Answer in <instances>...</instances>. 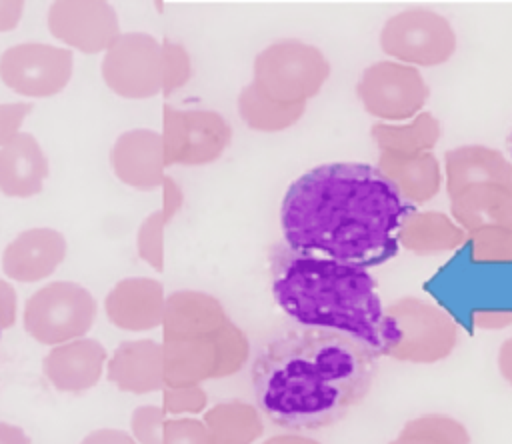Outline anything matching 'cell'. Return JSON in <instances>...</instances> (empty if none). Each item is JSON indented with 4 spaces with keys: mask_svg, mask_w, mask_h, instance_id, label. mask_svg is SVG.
I'll return each instance as SVG.
<instances>
[{
    "mask_svg": "<svg viewBox=\"0 0 512 444\" xmlns=\"http://www.w3.org/2000/svg\"><path fill=\"white\" fill-rule=\"evenodd\" d=\"M380 172L396 186L400 194L416 202L432 198L440 186L438 162L428 152H384L380 158Z\"/></svg>",
    "mask_w": 512,
    "mask_h": 444,
    "instance_id": "obj_21",
    "label": "cell"
},
{
    "mask_svg": "<svg viewBox=\"0 0 512 444\" xmlns=\"http://www.w3.org/2000/svg\"><path fill=\"white\" fill-rule=\"evenodd\" d=\"M78 444H138L128 430L122 428H96L90 430Z\"/></svg>",
    "mask_w": 512,
    "mask_h": 444,
    "instance_id": "obj_32",
    "label": "cell"
},
{
    "mask_svg": "<svg viewBox=\"0 0 512 444\" xmlns=\"http://www.w3.org/2000/svg\"><path fill=\"white\" fill-rule=\"evenodd\" d=\"M98 304L88 288L72 280H52L34 290L22 306L26 334L42 346L84 338L96 320Z\"/></svg>",
    "mask_w": 512,
    "mask_h": 444,
    "instance_id": "obj_5",
    "label": "cell"
},
{
    "mask_svg": "<svg viewBox=\"0 0 512 444\" xmlns=\"http://www.w3.org/2000/svg\"><path fill=\"white\" fill-rule=\"evenodd\" d=\"M468 432L446 416H422L404 426L392 444H468Z\"/></svg>",
    "mask_w": 512,
    "mask_h": 444,
    "instance_id": "obj_23",
    "label": "cell"
},
{
    "mask_svg": "<svg viewBox=\"0 0 512 444\" xmlns=\"http://www.w3.org/2000/svg\"><path fill=\"white\" fill-rule=\"evenodd\" d=\"M100 76L112 94L126 100L162 94L160 42L148 32H122L102 54Z\"/></svg>",
    "mask_w": 512,
    "mask_h": 444,
    "instance_id": "obj_9",
    "label": "cell"
},
{
    "mask_svg": "<svg viewBox=\"0 0 512 444\" xmlns=\"http://www.w3.org/2000/svg\"><path fill=\"white\" fill-rule=\"evenodd\" d=\"M246 352L248 344L232 322L210 334L162 340L164 388L200 386L204 380L228 376L242 368Z\"/></svg>",
    "mask_w": 512,
    "mask_h": 444,
    "instance_id": "obj_6",
    "label": "cell"
},
{
    "mask_svg": "<svg viewBox=\"0 0 512 444\" xmlns=\"http://www.w3.org/2000/svg\"><path fill=\"white\" fill-rule=\"evenodd\" d=\"M48 176V156L32 132L22 130L0 148V194L32 198L44 190Z\"/></svg>",
    "mask_w": 512,
    "mask_h": 444,
    "instance_id": "obj_19",
    "label": "cell"
},
{
    "mask_svg": "<svg viewBox=\"0 0 512 444\" xmlns=\"http://www.w3.org/2000/svg\"><path fill=\"white\" fill-rule=\"evenodd\" d=\"M264 444H270V442H264Z\"/></svg>",
    "mask_w": 512,
    "mask_h": 444,
    "instance_id": "obj_40",
    "label": "cell"
},
{
    "mask_svg": "<svg viewBox=\"0 0 512 444\" xmlns=\"http://www.w3.org/2000/svg\"><path fill=\"white\" fill-rule=\"evenodd\" d=\"M46 26L60 46L82 54H104L122 34L118 12L106 0H54Z\"/></svg>",
    "mask_w": 512,
    "mask_h": 444,
    "instance_id": "obj_12",
    "label": "cell"
},
{
    "mask_svg": "<svg viewBox=\"0 0 512 444\" xmlns=\"http://www.w3.org/2000/svg\"><path fill=\"white\" fill-rule=\"evenodd\" d=\"M328 70L322 54L312 46L300 42L272 44L258 56L250 86L274 104H302V98L318 92Z\"/></svg>",
    "mask_w": 512,
    "mask_h": 444,
    "instance_id": "obj_7",
    "label": "cell"
},
{
    "mask_svg": "<svg viewBox=\"0 0 512 444\" xmlns=\"http://www.w3.org/2000/svg\"><path fill=\"white\" fill-rule=\"evenodd\" d=\"M106 378L120 392L142 396L164 388L162 342L136 338L120 342L106 362Z\"/></svg>",
    "mask_w": 512,
    "mask_h": 444,
    "instance_id": "obj_18",
    "label": "cell"
},
{
    "mask_svg": "<svg viewBox=\"0 0 512 444\" xmlns=\"http://www.w3.org/2000/svg\"><path fill=\"white\" fill-rule=\"evenodd\" d=\"M498 364H500L502 376L512 384V338L502 344L498 354Z\"/></svg>",
    "mask_w": 512,
    "mask_h": 444,
    "instance_id": "obj_37",
    "label": "cell"
},
{
    "mask_svg": "<svg viewBox=\"0 0 512 444\" xmlns=\"http://www.w3.org/2000/svg\"><path fill=\"white\" fill-rule=\"evenodd\" d=\"M356 90L364 110L384 120L410 118L428 98V86L418 70L388 60L368 66Z\"/></svg>",
    "mask_w": 512,
    "mask_h": 444,
    "instance_id": "obj_13",
    "label": "cell"
},
{
    "mask_svg": "<svg viewBox=\"0 0 512 444\" xmlns=\"http://www.w3.org/2000/svg\"><path fill=\"white\" fill-rule=\"evenodd\" d=\"M74 76V52L50 42H18L0 54V80L14 94L42 100L60 94Z\"/></svg>",
    "mask_w": 512,
    "mask_h": 444,
    "instance_id": "obj_8",
    "label": "cell"
},
{
    "mask_svg": "<svg viewBox=\"0 0 512 444\" xmlns=\"http://www.w3.org/2000/svg\"><path fill=\"white\" fill-rule=\"evenodd\" d=\"M206 392L200 386H180V388H162V410L166 416L198 414L206 408Z\"/></svg>",
    "mask_w": 512,
    "mask_h": 444,
    "instance_id": "obj_28",
    "label": "cell"
},
{
    "mask_svg": "<svg viewBox=\"0 0 512 444\" xmlns=\"http://www.w3.org/2000/svg\"><path fill=\"white\" fill-rule=\"evenodd\" d=\"M212 444H252L262 434L258 412L244 402H222L204 414Z\"/></svg>",
    "mask_w": 512,
    "mask_h": 444,
    "instance_id": "obj_22",
    "label": "cell"
},
{
    "mask_svg": "<svg viewBox=\"0 0 512 444\" xmlns=\"http://www.w3.org/2000/svg\"><path fill=\"white\" fill-rule=\"evenodd\" d=\"M476 324L482 328H498V326H506L512 322V314H502V312H480L476 314Z\"/></svg>",
    "mask_w": 512,
    "mask_h": 444,
    "instance_id": "obj_36",
    "label": "cell"
},
{
    "mask_svg": "<svg viewBox=\"0 0 512 444\" xmlns=\"http://www.w3.org/2000/svg\"><path fill=\"white\" fill-rule=\"evenodd\" d=\"M458 340V326L430 302L402 298L384 310L382 354L404 362L430 364L446 358Z\"/></svg>",
    "mask_w": 512,
    "mask_h": 444,
    "instance_id": "obj_4",
    "label": "cell"
},
{
    "mask_svg": "<svg viewBox=\"0 0 512 444\" xmlns=\"http://www.w3.org/2000/svg\"><path fill=\"white\" fill-rule=\"evenodd\" d=\"M410 212L380 168L330 162L288 186L280 226L290 252L366 270L396 254Z\"/></svg>",
    "mask_w": 512,
    "mask_h": 444,
    "instance_id": "obj_1",
    "label": "cell"
},
{
    "mask_svg": "<svg viewBox=\"0 0 512 444\" xmlns=\"http://www.w3.org/2000/svg\"><path fill=\"white\" fill-rule=\"evenodd\" d=\"M164 166L208 164L230 142L226 120L210 110H180L166 106L162 112Z\"/></svg>",
    "mask_w": 512,
    "mask_h": 444,
    "instance_id": "obj_11",
    "label": "cell"
},
{
    "mask_svg": "<svg viewBox=\"0 0 512 444\" xmlns=\"http://www.w3.org/2000/svg\"><path fill=\"white\" fill-rule=\"evenodd\" d=\"M162 444H212L202 420L196 418H166Z\"/></svg>",
    "mask_w": 512,
    "mask_h": 444,
    "instance_id": "obj_29",
    "label": "cell"
},
{
    "mask_svg": "<svg viewBox=\"0 0 512 444\" xmlns=\"http://www.w3.org/2000/svg\"><path fill=\"white\" fill-rule=\"evenodd\" d=\"M380 46L388 56L408 64H444L456 50V34L450 22L424 8L402 10L386 20Z\"/></svg>",
    "mask_w": 512,
    "mask_h": 444,
    "instance_id": "obj_10",
    "label": "cell"
},
{
    "mask_svg": "<svg viewBox=\"0 0 512 444\" xmlns=\"http://www.w3.org/2000/svg\"><path fill=\"white\" fill-rule=\"evenodd\" d=\"M164 306V286L148 276L122 278L104 298L108 322L124 332H148L162 326Z\"/></svg>",
    "mask_w": 512,
    "mask_h": 444,
    "instance_id": "obj_17",
    "label": "cell"
},
{
    "mask_svg": "<svg viewBox=\"0 0 512 444\" xmlns=\"http://www.w3.org/2000/svg\"><path fill=\"white\" fill-rule=\"evenodd\" d=\"M226 322V312L214 296L198 290H178L166 296L162 340L210 334Z\"/></svg>",
    "mask_w": 512,
    "mask_h": 444,
    "instance_id": "obj_20",
    "label": "cell"
},
{
    "mask_svg": "<svg viewBox=\"0 0 512 444\" xmlns=\"http://www.w3.org/2000/svg\"><path fill=\"white\" fill-rule=\"evenodd\" d=\"M18 314V294L10 280L0 278V332L14 326Z\"/></svg>",
    "mask_w": 512,
    "mask_h": 444,
    "instance_id": "obj_31",
    "label": "cell"
},
{
    "mask_svg": "<svg viewBox=\"0 0 512 444\" xmlns=\"http://www.w3.org/2000/svg\"><path fill=\"white\" fill-rule=\"evenodd\" d=\"M272 294L302 326L346 334L382 354L384 308L376 280L366 270L294 254L284 246L272 254Z\"/></svg>",
    "mask_w": 512,
    "mask_h": 444,
    "instance_id": "obj_3",
    "label": "cell"
},
{
    "mask_svg": "<svg viewBox=\"0 0 512 444\" xmlns=\"http://www.w3.org/2000/svg\"><path fill=\"white\" fill-rule=\"evenodd\" d=\"M268 442L270 444H316L314 440H308L302 436H274Z\"/></svg>",
    "mask_w": 512,
    "mask_h": 444,
    "instance_id": "obj_38",
    "label": "cell"
},
{
    "mask_svg": "<svg viewBox=\"0 0 512 444\" xmlns=\"http://www.w3.org/2000/svg\"><path fill=\"white\" fill-rule=\"evenodd\" d=\"M108 350L90 336L52 346L42 358L44 378L64 394H84L92 390L106 372Z\"/></svg>",
    "mask_w": 512,
    "mask_h": 444,
    "instance_id": "obj_16",
    "label": "cell"
},
{
    "mask_svg": "<svg viewBox=\"0 0 512 444\" xmlns=\"http://www.w3.org/2000/svg\"><path fill=\"white\" fill-rule=\"evenodd\" d=\"M110 168L128 188L140 192L162 188L166 166L160 132L152 128H130L118 134L110 148Z\"/></svg>",
    "mask_w": 512,
    "mask_h": 444,
    "instance_id": "obj_15",
    "label": "cell"
},
{
    "mask_svg": "<svg viewBox=\"0 0 512 444\" xmlns=\"http://www.w3.org/2000/svg\"><path fill=\"white\" fill-rule=\"evenodd\" d=\"M376 378V354L324 328L288 332L256 356L252 388L260 412L288 430H320L360 406Z\"/></svg>",
    "mask_w": 512,
    "mask_h": 444,
    "instance_id": "obj_2",
    "label": "cell"
},
{
    "mask_svg": "<svg viewBox=\"0 0 512 444\" xmlns=\"http://www.w3.org/2000/svg\"><path fill=\"white\" fill-rule=\"evenodd\" d=\"M30 112V102H0V148L22 132V124Z\"/></svg>",
    "mask_w": 512,
    "mask_h": 444,
    "instance_id": "obj_30",
    "label": "cell"
},
{
    "mask_svg": "<svg viewBox=\"0 0 512 444\" xmlns=\"http://www.w3.org/2000/svg\"><path fill=\"white\" fill-rule=\"evenodd\" d=\"M0 444H30V436L16 424L0 422Z\"/></svg>",
    "mask_w": 512,
    "mask_h": 444,
    "instance_id": "obj_35",
    "label": "cell"
},
{
    "mask_svg": "<svg viewBox=\"0 0 512 444\" xmlns=\"http://www.w3.org/2000/svg\"><path fill=\"white\" fill-rule=\"evenodd\" d=\"M372 134H374V140L386 150V152H398V154H404L406 150V142L408 146L412 148H424V146H432L436 142V122L424 114L416 120V124L412 126H404V128H398V126H374L372 128Z\"/></svg>",
    "mask_w": 512,
    "mask_h": 444,
    "instance_id": "obj_24",
    "label": "cell"
},
{
    "mask_svg": "<svg viewBox=\"0 0 512 444\" xmlns=\"http://www.w3.org/2000/svg\"><path fill=\"white\" fill-rule=\"evenodd\" d=\"M162 198H164V204H162L160 210L164 212V216H166L168 220H172L174 214L180 210L184 196H182V190H180V186L176 184V180L170 178V176H166L164 182H162Z\"/></svg>",
    "mask_w": 512,
    "mask_h": 444,
    "instance_id": "obj_34",
    "label": "cell"
},
{
    "mask_svg": "<svg viewBox=\"0 0 512 444\" xmlns=\"http://www.w3.org/2000/svg\"><path fill=\"white\" fill-rule=\"evenodd\" d=\"M506 152H508V156H510V160H512V126H510V132H508V136H506Z\"/></svg>",
    "mask_w": 512,
    "mask_h": 444,
    "instance_id": "obj_39",
    "label": "cell"
},
{
    "mask_svg": "<svg viewBox=\"0 0 512 444\" xmlns=\"http://www.w3.org/2000/svg\"><path fill=\"white\" fill-rule=\"evenodd\" d=\"M160 60H162V94L170 96L190 80L192 62L186 48L170 40L160 42Z\"/></svg>",
    "mask_w": 512,
    "mask_h": 444,
    "instance_id": "obj_26",
    "label": "cell"
},
{
    "mask_svg": "<svg viewBox=\"0 0 512 444\" xmlns=\"http://www.w3.org/2000/svg\"><path fill=\"white\" fill-rule=\"evenodd\" d=\"M168 222L170 220L158 208L150 212L136 230L138 256L156 272H162L164 268V228Z\"/></svg>",
    "mask_w": 512,
    "mask_h": 444,
    "instance_id": "obj_25",
    "label": "cell"
},
{
    "mask_svg": "<svg viewBox=\"0 0 512 444\" xmlns=\"http://www.w3.org/2000/svg\"><path fill=\"white\" fill-rule=\"evenodd\" d=\"M166 412L158 404H142L132 410L130 434L138 444H162Z\"/></svg>",
    "mask_w": 512,
    "mask_h": 444,
    "instance_id": "obj_27",
    "label": "cell"
},
{
    "mask_svg": "<svg viewBox=\"0 0 512 444\" xmlns=\"http://www.w3.org/2000/svg\"><path fill=\"white\" fill-rule=\"evenodd\" d=\"M24 8L26 6L22 0H0V34L18 28L24 16Z\"/></svg>",
    "mask_w": 512,
    "mask_h": 444,
    "instance_id": "obj_33",
    "label": "cell"
},
{
    "mask_svg": "<svg viewBox=\"0 0 512 444\" xmlns=\"http://www.w3.org/2000/svg\"><path fill=\"white\" fill-rule=\"evenodd\" d=\"M68 242L50 226H32L18 232L2 250L0 266L8 280L32 284L48 280L66 260Z\"/></svg>",
    "mask_w": 512,
    "mask_h": 444,
    "instance_id": "obj_14",
    "label": "cell"
}]
</instances>
